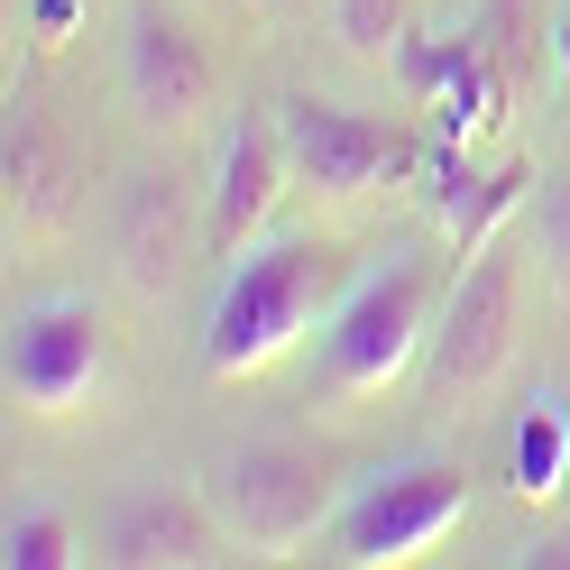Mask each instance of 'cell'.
Returning a JSON list of instances; mask_svg holds the SVG:
<instances>
[{
  "label": "cell",
  "mask_w": 570,
  "mask_h": 570,
  "mask_svg": "<svg viewBox=\"0 0 570 570\" xmlns=\"http://www.w3.org/2000/svg\"><path fill=\"white\" fill-rule=\"evenodd\" d=\"M442 267L433 248H386L360 276L332 295L323 332H313V386L323 396H386L423 350H433V323H442Z\"/></svg>",
  "instance_id": "cell-2"
},
{
  "label": "cell",
  "mask_w": 570,
  "mask_h": 570,
  "mask_svg": "<svg viewBox=\"0 0 570 570\" xmlns=\"http://www.w3.org/2000/svg\"><path fill=\"white\" fill-rule=\"evenodd\" d=\"M341 248L313 230H258L222 258V285L203 304V368L212 377H258L276 368L304 332H323L341 295Z\"/></svg>",
  "instance_id": "cell-1"
},
{
  "label": "cell",
  "mask_w": 570,
  "mask_h": 570,
  "mask_svg": "<svg viewBox=\"0 0 570 570\" xmlns=\"http://www.w3.org/2000/svg\"><path fill=\"white\" fill-rule=\"evenodd\" d=\"M0 377H10L19 414H75L92 405V386L111 377V323L83 285H47L10 313V350H0Z\"/></svg>",
  "instance_id": "cell-5"
},
{
  "label": "cell",
  "mask_w": 570,
  "mask_h": 570,
  "mask_svg": "<svg viewBox=\"0 0 570 570\" xmlns=\"http://www.w3.org/2000/svg\"><path fill=\"white\" fill-rule=\"evenodd\" d=\"M460 515H470V479L451 460H433V451H405V460H386V470L341 488L323 543L350 570H396V561H423Z\"/></svg>",
  "instance_id": "cell-4"
},
{
  "label": "cell",
  "mask_w": 570,
  "mask_h": 570,
  "mask_svg": "<svg viewBox=\"0 0 570 570\" xmlns=\"http://www.w3.org/2000/svg\"><path fill=\"white\" fill-rule=\"evenodd\" d=\"M552 75H561V92H570V0H561V19H552Z\"/></svg>",
  "instance_id": "cell-19"
},
{
  "label": "cell",
  "mask_w": 570,
  "mask_h": 570,
  "mask_svg": "<svg viewBox=\"0 0 570 570\" xmlns=\"http://www.w3.org/2000/svg\"><path fill=\"white\" fill-rule=\"evenodd\" d=\"M414 185H423V212H433V230L451 258H470V248L507 239V222H524L533 212V157H497V166H470V148L460 138H423L414 157Z\"/></svg>",
  "instance_id": "cell-9"
},
{
  "label": "cell",
  "mask_w": 570,
  "mask_h": 570,
  "mask_svg": "<svg viewBox=\"0 0 570 570\" xmlns=\"http://www.w3.org/2000/svg\"><path fill=\"white\" fill-rule=\"evenodd\" d=\"M28 28H38V47H65L83 28V0H28Z\"/></svg>",
  "instance_id": "cell-18"
},
{
  "label": "cell",
  "mask_w": 570,
  "mask_h": 570,
  "mask_svg": "<svg viewBox=\"0 0 570 570\" xmlns=\"http://www.w3.org/2000/svg\"><path fill=\"white\" fill-rule=\"evenodd\" d=\"M285 185H295V157H285L276 111H230L222 138H212V166H203V239L230 258L239 239L267 230Z\"/></svg>",
  "instance_id": "cell-10"
},
{
  "label": "cell",
  "mask_w": 570,
  "mask_h": 570,
  "mask_svg": "<svg viewBox=\"0 0 570 570\" xmlns=\"http://www.w3.org/2000/svg\"><path fill=\"white\" fill-rule=\"evenodd\" d=\"M515 304H524V248L515 239H488L451 267V295H442V323H433V396H479V386L507 377L515 360Z\"/></svg>",
  "instance_id": "cell-6"
},
{
  "label": "cell",
  "mask_w": 570,
  "mask_h": 570,
  "mask_svg": "<svg viewBox=\"0 0 570 570\" xmlns=\"http://www.w3.org/2000/svg\"><path fill=\"white\" fill-rule=\"evenodd\" d=\"M203 497L212 515H222V533L248 552V561H276L313 543V533L332 524L341 488L323 470V451H304L295 433H248V442H222L203 460Z\"/></svg>",
  "instance_id": "cell-3"
},
{
  "label": "cell",
  "mask_w": 570,
  "mask_h": 570,
  "mask_svg": "<svg viewBox=\"0 0 570 570\" xmlns=\"http://www.w3.org/2000/svg\"><path fill=\"white\" fill-rule=\"evenodd\" d=\"M561 479H570V405L552 386H533L524 414H515V442H507V488L524 507H552Z\"/></svg>",
  "instance_id": "cell-14"
},
{
  "label": "cell",
  "mask_w": 570,
  "mask_h": 570,
  "mask_svg": "<svg viewBox=\"0 0 570 570\" xmlns=\"http://www.w3.org/2000/svg\"><path fill=\"white\" fill-rule=\"evenodd\" d=\"M533 258H543L552 295H570V175H543V185H533Z\"/></svg>",
  "instance_id": "cell-17"
},
{
  "label": "cell",
  "mask_w": 570,
  "mask_h": 570,
  "mask_svg": "<svg viewBox=\"0 0 570 570\" xmlns=\"http://www.w3.org/2000/svg\"><path fill=\"white\" fill-rule=\"evenodd\" d=\"M212 47L185 10L166 0H129L120 10V101L148 138H185L203 111H212Z\"/></svg>",
  "instance_id": "cell-7"
},
{
  "label": "cell",
  "mask_w": 570,
  "mask_h": 570,
  "mask_svg": "<svg viewBox=\"0 0 570 570\" xmlns=\"http://www.w3.org/2000/svg\"><path fill=\"white\" fill-rule=\"evenodd\" d=\"M0 185H10V239H47L75 212V157L47 120L38 92H10V129H0Z\"/></svg>",
  "instance_id": "cell-13"
},
{
  "label": "cell",
  "mask_w": 570,
  "mask_h": 570,
  "mask_svg": "<svg viewBox=\"0 0 570 570\" xmlns=\"http://www.w3.org/2000/svg\"><path fill=\"white\" fill-rule=\"evenodd\" d=\"M101 230H111V267L129 295H166L175 276H185V248H194V212H185V185L157 166H129L111 185V212H101Z\"/></svg>",
  "instance_id": "cell-12"
},
{
  "label": "cell",
  "mask_w": 570,
  "mask_h": 570,
  "mask_svg": "<svg viewBox=\"0 0 570 570\" xmlns=\"http://www.w3.org/2000/svg\"><path fill=\"white\" fill-rule=\"evenodd\" d=\"M0 561L10 570H75L83 533H75V515H65L56 497H10V515H0Z\"/></svg>",
  "instance_id": "cell-15"
},
{
  "label": "cell",
  "mask_w": 570,
  "mask_h": 570,
  "mask_svg": "<svg viewBox=\"0 0 570 570\" xmlns=\"http://www.w3.org/2000/svg\"><path fill=\"white\" fill-rule=\"evenodd\" d=\"M239 543L222 533L203 488H166V479H138L120 488V507L101 515V561L120 570H194V561H230Z\"/></svg>",
  "instance_id": "cell-11"
},
{
  "label": "cell",
  "mask_w": 570,
  "mask_h": 570,
  "mask_svg": "<svg viewBox=\"0 0 570 570\" xmlns=\"http://www.w3.org/2000/svg\"><path fill=\"white\" fill-rule=\"evenodd\" d=\"M276 129H285V157H295V185H313L323 203H360L377 185H396V175H414V138L396 120L377 111H350V101H276Z\"/></svg>",
  "instance_id": "cell-8"
},
{
  "label": "cell",
  "mask_w": 570,
  "mask_h": 570,
  "mask_svg": "<svg viewBox=\"0 0 570 570\" xmlns=\"http://www.w3.org/2000/svg\"><path fill=\"white\" fill-rule=\"evenodd\" d=\"M332 28L360 65H396L414 38V0H332Z\"/></svg>",
  "instance_id": "cell-16"
}]
</instances>
